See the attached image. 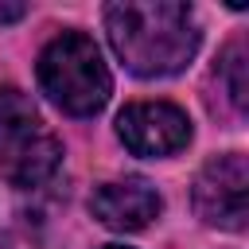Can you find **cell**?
I'll list each match as a JSON object with an SVG mask.
<instances>
[{"instance_id": "obj_6", "label": "cell", "mask_w": 249, "mask_h": 249, "mask_svg": "<svg viewBox=\"0 0 249 249\" xmlns=\"http://www.w3.org/2000/svg\"><path fill=\"white\" fill-rule=\"evenodd\" d=\"M58 163H62V144L43 128L19 140L16 148L0 152V175L12 187H39L58 171Z\"/></svg>"}, {"instance_id": "obj_7", "label": "cell", "mask_w": 249, "mask_h": 249, "mask_svg": "<svg viewBox=\"0 0 249 249\" xmlns=\"http://www.w3.org/2000/svg\"><path fill=\"white\" fill-rule=\"evenodd\" d=\"M31 132H39V113H35V105H31L19 89L4 86V89H0V152L16 148V144L27 140Z\"/></svg>"}, {"instance_id": "obj_10", "label": "cell", "mask_w": 249, "mask_h": 249, "mask_svg": "<svg viewBox=\"0 0 249 249\" xmlns=\"http://www.w3.org/2000/svg\"><path fill=\"white\" fill-rule=\"evenodd\" d=\"M105 249H124V245H105Z\"/></svg>"}, {"instance_id": "obj_5", "label": "cell", "mask_w": 249, "mask_h": 249, "mask_svg": "<svg viewBox=\"0 0 249 249\" xmlns=\"http://www.w3.org/2000/svg\"><path fill=\"white\" fill-rule=\"evenodd\" d=\"M89 210L101 226L132 233L144 230L156 214H160V195L152 183L144 179H121V183H101L89 198Z\"/></svg>"}, {"instance_id": "obj_9", "label": "cell", "mask_w": 249, "mask_h": 249, "mask_svg": "<svg viewBox=\"0 0 249 249\" xmlns=\"http://www.w3.org/2000/svg\"><path fill=\"white\" fill-rule=\"evenodd\" d=\"M23 4H0V23H16V19H23Z\"/></svg>"}, {"instance_id": "obj_4", "label": "cell", "mask_w": 249, "mask_h": 249, "mask_svg": "<svg viewBox=\"0 0 249 249\" xmlns=\"http://www.w3.org/2000/svg\"><path fill=\"white\" fill-rule=\"evenodd\" d=\"M117 136L124 140L128 152L136 156H175L191 140V121L183 109L167 101H136L121 109L117 117Z\"/></svg>"}, {"instance_id": "obj_8", "label": "cell", "mask_w": 249, "mask_h": 249, "mask_svg": "<svg viewBox=\"0 0 249 249\" xmlns=\"http://www.w3.org/2000/svg\"><path fill=\"white\" fill-rule=\"evenodd\" d=\"M218 70H222V78H226V89H230V101H233V109H245V93H249V82H245V51H241V43H233L226 54H222V62H218Z\"/></svg>"}, {"instance_id": "obj_3", "label": "cell", "mask_w": 249, "mask_h": 249, "mask_svg": "<svg viewBox=\"0 0 249 249\" xmlns=\"http://www.w3.org/2000/svg\"><path fill=\"white\" fill-rule=\"evenodd\" d=\"M195 210L202 222L241 230L249 218V163L241 152L210 160L195 179Z\"/></svg>"}, {"instance_id": "obj_1", "label": "cell", "mask_w": 249, "mask_h": 249, "mask_svg": "<svg viewBox=\"0 0 249 249\" xmlns=\"http://www.w3.org/2000/svg\"><path fill=\"white\" fill-rule=\"evenodd\" d=\"M105 27L117 58L140 78H167L183 70L198 51V23L187 4L175 0H124L105 8Z\"/></svg>"}, {"instance_id": "obj_2", "label": "cell", "mask_w": 249, "mask_h": 249, "mask_svg": "<svg viewBox=\"0 0 249 249\" xmlns=\"http://www.w3.org/2000/svg\"><path fill=\"white\" fill-rule=\"evenodd\" d=\"M39 86L70 117L97 113L113 93L105 58H101L97 43L82 31H62L58 39L47 43V51L39 58Z\"/></svg>"}]
</instances>
